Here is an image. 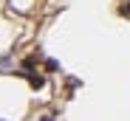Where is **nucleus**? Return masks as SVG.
Masks as SVG:
<instances>
[{
    "label": "nucleus",
    "instance_id": "f257e3e1",
    "mask_svg": "<svg viewBox=\"0 0 130 121\" xmlns=\"http://www.w3.org/2000/svg\"><path fill=\"white\" fill-rule=\"evenodd\" d=\"M26 76H28V82H31V87H45V79H42L40 73H34V70H31V73H26Z\"/></svg>",
    "mask_w": 130,
    "mask_h": 121
},
{
    "label": "nucleus",
    "instance_id": "7ed1b4c3",
    "mask_svg": "<svg viewBox=\"0 0 130 121\" xmlns=\"http://www.w3.org/2000/svg\"><path fill=\"white\" fill-rule=\"evenodd\" d=\"M40 121H57V118H54V115H42Z\"/></svg>",
    "mask_w": 130,
    "mask_h": 121
},
{
    "label": "nucleus",
    "instance_id": "f03ea898",
    "mask_svg": "<svg viewBox=\"0 0 130 121\" xmlns=\"http://www.w3.org/2000/svg\"><path fill=\"white\" fill-rule=\"evenodd\" d=\"M119 14H122V17H130V0H124V3H122V9H119Z\"/></svg>",
    "mask_w": 130,
    "mask_h": 121
}]
</instances>
